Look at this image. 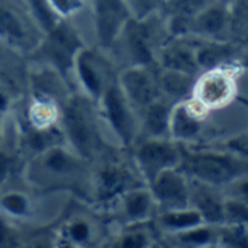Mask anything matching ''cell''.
Here are the masks:
<instances>
[{
  "label": "cell",
  "mask_w": 248,
  "mask_h": 248,
  "mask_svg": "<svg viewBox=\"0 0 248 248\" xmlns=\"http://www.w3.org/2000/svg\"><path fill=\"white\" fill-rule=\"evenodd\" d=\"M223 225L231 226H248V204L225 196L223 200Z\"/></svg>",
  "instance_id": "cell-30"
},
{
  "label": "cell",
  "mask_w": 248,
  "mask_h": 248,
  "mask_svg": "<svg viewBox=\"0 0 248 248\" xmlns=\"http://www.w3.org/2000/svg\"><path fill=\"white\" fill-rule=\"evenodd\" d=\"M59 124L66 145L89 162L96 161L111 149L96 102L82 92L69 93L60 102Z\"/></svg>",
  "instance_id": "cell-2"
},
{
  "label": "cell",
  "mask_w": 248,
  "mask_h": 248,
  "mask_svg": "<svg viewBox=\"0 0 248 248\" xmlns=\"http://www.w3.org/2000/svg\"><path fill=\"white\" fill-rule=\"evenodd\" d=\"M181 146L180 170L191 180L223 188L236 178L248 174V156L241 154L219 152L212 149H190Z\"/></svg>",
  "instance_id": "cell-4"
},
{
  "label": "cell",
  "mask_w": 248,
  "mask_h": 248,
  "mask_svg": "<svg viewBox=\"0 0 248 248\" xmlns=\"http://www.w3.org/2000/svg\"><path fill=\"white\" fill-rule=\"evenodd\" d=\"M117 80L138 115L152 101L162 96L154 66H124L118 70Z\"/></svg>",
  "instance_id": "cell-12"
},
{
  "label": "cell",
  "mask_w": 248,
  "mask_h": 248,
  "mask_svg": "<svg viewBox=\"0 0 248 248\" xmlns=\"http://www.w3.org/2000/svg\"><path fill=\"white\" fill-rule=\"evenodd\" d=\"M222 190L225 191V196L235 197V199L248 204V174L236 178L235 181H232L231 184H228Z\"/></svg>",
  "instance_id": "cell-37"
},
{
  "label": "cell",
  "mask_w": 248,
  "mask_h": 248,
  "mask_svg": "<svg viewBox=\"0 0 248 248\" xmlns=\"http://www.w3.org/2000/svg\"><path fill=\"white\" fill-rule=\"evenodd\" d=\"M5 136V135H3ZM15 167V155L12 151L6 149L5 142H0V190L8 183Z\"/></svg>",
  "instance_id": "cell-36"
},
{
  "label": "cell",
  "mask_w": 248,
  "mask_h": 248,
  "mask_svg": "<svg viewBox=\"0 0 248 248\" xmlns=\"http://www.w3.org/2000/svg\"><path fill=\"white\" fill-rule=\"evenodd\" d=\"M16 241H19V239L16 236L14 222L8 220L6 217L0 215V247L16 245Z\"/></svg>",
  "instance_id": "cell-38"
},
{
  "label": "cell",
  "mask_w": 248,
  "mask_h": 248,
  "mask_svg": "<svg viewBox=\"0 0 248 248\" xmlns=\"http://www.w3.org/2000/svg\"><path fill=\"white\" fill-rule=\"evenodd\" d=\"M96 46L109 51L120 31L132 15L124 0H88Z\"/></svg>",
  "instance_id": "cell-11"
},
{
  "label": "cell",
  "mask_w": 248,
  "mask_h": 248,
  "mask_svg": "<svg viewBox=\"0 0 248 248\" xmlns=\"http://www.w3.org/2000/svg\"><path fill=\"white\" fill-rule=\"evenodd\" d=\"M104 129L112 136L114 145L130 151L140 136V121L135 108L124 95L117 78L105 88L96 101Z\"/></svg>",
  "instance_id": "cell-6"
},
{
  "label": "cell",
  "mask_w": 248,
  "mask_h": 248,
  "mask_svg": "<svg viewBox=\"0 0 248 248\" xmlns=\"http://www.w3.org/2000/svg\"><path fill=\"white\" fill-rule=\"evenodd\" d=\"M43 35L25 0H0V43L16 54H31Z\"/></svg>",
  "instance_id": "cell-8"
},
{
  "label": "cell",
  "mask_w": 248,
  "mask_h": 248,
  "mask_svg": "<svg viewBox=\"0 0 248 248\" xmlns=\"http://www.w3.org/2000/svg\"><path fill=\"white\" fill-rule=\"evenodd\" d=\"M217 228L219 226L202 223L199 226L168 235V238L183 247H209L217 244Z\"/></svg>",
  "instance_id": "cell-27"
},
{
  "label": "cell",
  "mask_w": 248,
  "mask_h": 248,
  "mask_svg": "<svg viewBox=\"0 0 248 248\" xmlns=\"http://www.w3.org/2000/svg\"><path fill=\"white\" fill-rule=\"evenodd\" d=\"M148 187L154 196L158 212L190 206V180L180 168L162 171Z\"/></svg>",
  "instance_id": "cell-14"
},
{
  "label": "cell",
  "mask_w": 248,
  "mask_h": 248,
  "mask_svg": "<svg viewBox=\"0 0 248 248\" xmlns=\"http://www.w3.org/2000/svg\"><path fill=\"white\" fill-rule=\"evenodd\" d=\"M133 162L148 186L158 174L170 168H178L181 146L170 138H138L130 148Z\"/></svg>",
  "instance_id": "cell-10"
},
{
  "label": "cell",
  "mask_w": 248,
  "mask_h": 248,
  "mask_svg": "<svg viewBox=\"0 0 248 248\" xmlns=\"http://www.w3.org/2000/svg\"><path fill=\"white\" fill-rule=\"evenodd\" d=\"M0 215L14 223L28 222L34 215V202L27 191L0 190Z\"/></svg>",
  "instance_id": "cell-24"
},
{
  "label": "cell",
  "mask_w": 248,
  "mask_h": 248,
  "mask_svg": "<svg viewBox=\"0 0 248 248\" xmlns=\"http://www.w3.org/2000/svg\"><path fill=\"white\" fill-rule=\"evenodd\" d=\"M212 0H164L162 15H181L191 18Z\"/></svg>",
  "instance_id": "cell-32"
},
{
  "label": "cell",
  "mask_w": 248,
  "mask_h": 248,
  "mask_svg": "<svg viewBox=\"0 0 248 248\" xmlns=\"http://www.w3.org/2000/svg\"><path fill=\"white\" fill-rule=\"evenodd\" d=\"M156 226L165 232L167 235H172L194 226L204 223L202 215L191 206L184 209H172V210H161L155 215Z\"/></svg>",
  "instance_id": "cell-25"
},
{
  "label": "cell",
  "mask_w": 248,
  "mask_h": 248,
  "mask_svg": "<svg viewBox=\"0 0 248 248\" xmlns=\"http://www.w3.org/2000/svg\"><path fill=\"white\" fill-rule=\"evenodd\" d=\"M121 151L123 149L120 148H112L92 162L86 197L91 206L107 210V207L109 209L126 191L139 186H146L132 155L130 161H126L120 156Z\"/></svg>",
  "instance_id": "cell-3"
},
{
  "label": "cell",
  "mask_w": 248,
  "mask_h": 248,
  "mask_svg": "<svg viewBox=\"0 0 248 248\" xmlns=\"http://www.w3.org/2000/svg\"><path fill=\"white\" fill-rule=\"evenodd\" d=\"M231 31L248 38V0L231 2Z\"/></svg>",
  "instance_id": "cell-34"
},
{
  "label": "cell",
  "mask_w": 248,
  "mask_h": 248,
  "mask_svg": "<svg viewBox=\"0 0 248 248\" xmlns=\"http://www.w3.org/2000/svg\"><path fill=\"white\" fill-rule=\"evenodd\" d=\"M60 118V104L43 98V96H32L31 104L27 109L25 124L32 129H50L53 126H57Z\"/></svg>",
  "instance_id": "cell-26"
},
{
  "label": "cell",
  "mask_w": 248,
  "mask_h": 248,
  "mask_svg": "<svg viewBox=\"0 0 248 248\" xmlns=\"http://www.w3.org/2000/svg\"><path fill=\"white\" fill-rule=\"evenodd\" d=\"M233 92L235 82L232 75L225 67H217L196 76L191 99L207 111L226 105L232 99Z\"/></svg>",
  "instance_id": "cell-13"
},
{
  "label": "cell",
  "mask_w": 248,
  "mask_h": 248,
  "mask_svg": "<svg viewBox=\"0 0 248 248\" xmlns=\"http://www.w3.org/2000/svg\"><path fill=\"white\" fill-rule=\"evenodd\" d=\"M194 59L200 70H212L223 67L236 56V48L226 40H200L196 38Z\"/></svg>",
  "instance_id": "cell-22"
},
{
  "label": "cell",
  "mask_w": 248,
  "mask_h": 248,
  "mask_svg": "<svg viewBox=\"0 0 248 248\" xmlns=\"http://www.w3.org/2000/svg\"><path fill=\"white\" fill-rule=\"evenodd\" d=\"M190 180V206L203 217L204 223L213 226L223 225V200L222 188L209 186L202 181Z\"/></svg>",
  "instance_id": "cell-19"
},
{
  "label": "cell",
  "mask_w": 248,
  "mask_h": 248,
  "mask_svg": "<svg viewBox=\"0 0 248 248\" xmlns=\"http://www.w3.org/2000/svg\"><path fill=\"white\" fill-rule=\"evenodd\" d=\"M132 18L143 19L156 14H162L164 0H124Z\"/></svg>",
  "instance_id": "cell-33"
},
{
  "label": "cell",
  "mask_w": 248,
  "mask_h": 248,
  "mask_svg": "<svg viewBox=\"0 0 248 248\" xmlns=\"http://www.w3.org/2000/svg\"><path fill=\"white\" fill-rule=\"evenodd\" d=\"M57 241L67 247H91L101 238L99 222L86 213H73L67 216L59 228Z\"/></svg>",
  "instance_id": "cell-18"
},
{
  "label": "cell",
  "mask_w": 248,
  "mask_h": 248,
  "mask_svg": "<svg viewBox=\"0 0 248 248\" xmlns=\"http://www.w3.org/2000/svg\"><path fill=\"white\" fill-rule=\"evenodd\" d=\"M172 101L159 96L152 101L139 115L140 136L143 138H170V114ZM139 136V138H140Z\"/></svg>",
  "instance_id": "cell-21"
},
{
  "label": "cell",
  "mask_w": 248,
  "mask_h": 248,
  "mask_svg": "<svg viewBox=\"0 0 248 248\" xmlns=\"http://www.w3.org/2000/svg\"><path fill=\"white\" fill-rule=\"evenodd\" d=\"M92 162L69 145L59 143L34 154L24 165V181L37 193L75 194L88 197Z\"/></svg>",
  "instance_id": "cell-1"
},
{
  "label": "cell",
  "mask_w": 248,
  "mask_h": 248,
  "mask_svg": "<svg viewBox=\"0 0 248 248\" xmlns=\"http://www.w3.org/2000/svg\"><path fill=\"white\" fill-rule=\"evenodd\" d=\"M109 210L114 213V217L121 228L149 223L158 212L148 186H139L126 191L115 200Z\"/></svg>",
  "instance_id": "cell-15"
},
{
  "label": "cell",
  "mask_w": 248,
  "mask_h": 248,
  "mask_svg": "<svg viewBox=\"0 0 248 248\" xmlns=\"http://www.w3.org/2000/svg\"><path fill=\"white\" fill-rule=\"evenodd\" d=\"M48 2L62 19L75 18L88 11V0H48Z\"/></svg>",
  "instance_id": "cell-35"
},
{
  "label": "cell",
  "mask_w": 248,
  "mask_h": 248,
  "mask_svg": "<svg viewBox=\"0 0 248 248\" xmlns=\"http://www.w3.org/2000/svg\"><path fill=\"white\" fill-rule=\"evenodd\" d=\"M165 30L162 14H156L143 19L130 18L124 24L112 50H118L126 62L124 66H155L156 64V38L159 31Z\"/></svg>",
  "instance_id": "cell-7"
},
{
  "label": "cell",
  "mask_w": 248,
  "mask_h": 248,
  "mask_svg": "<svg viewBox=\"0 0 248 248\" xmlns=\"http://www.w3.org/2000/svg\"><path fill=\"white\" fill-rule=\"evenodd\" d=\"M85 46H88L85 37L73 18L60 19L56 27L43 35L31 57L38 64L56 70L69 82L70 75L73 76L75 59Z\"/></svg>",
  "instance_id": "cell-5"
},
{
  "label": "cell",
  "mask_w": 248,
  "mask_h": 248,
  "mask_svg": "<svg viewBox=\"0 0 248 248\" xmlns=\"http://www.w3.org/2000/svg\"><path fill=\"white\" fill-rule=\"evenodd\" d=\"M114 66L115 63L111 60L108 51L98 46L96 48L85 46L73 63V78L80 92L96 102L105 88L117 78L118 72H114Z\"/></svg>",
  "instance_id": "cell-9"
},
{
  "label": "cell",
  "mask_w": 248,
  "mask_h": 248,
  "mask_svg": "<svg viewBox=\"0 0 248 248\" xmlns=\"http://www.w3.org/2000/svg\"><path fill=\"white\" fill-rule=\"evenodd\" d=\"M203 112L206 109L191 98L174 102L170 114V139L183 145L193 143L203 130Z\"/></svg>",
  "instance_id": "cell-17"
},
{
  "label": "cell",
  "mask_w": 248,
  "mask_h": 248,
  "mask_svg": "<svg viewBox=\"0 0 248 248\" xmlns=\"http://www.w3.org/2000/svg\"><path fill=\"white\" fill-rule=\"evenodd\" d=\"M148 223L124 226L121 231L111 239L112 247L117 248H146L151 247L155 241L151 231L146 228Z\"/></svg>",
  "instance_id": "cell-28"
},
{
  "label": "cell",
  "mask_w": 248,
  "mask_h": 248,
  "mask_svg": "<svg viewBox=\"0 0 248 248\" xmlns=\"http://www.w3.org/2000/svg\"><path fill=\"white\" fill-rule=\"evenodd\" d=\"M217 244L233 248H248V226H219Z\"/></svg>",
  "instance_id": "cell-31"
},
{
  "label": "cell",
  "mask_w": 248,
  "mask_h": 248,
  "mask_svg": "<svg viewBox=\"0 0 248 248\" xmlns=\"http://www.w3.org/2000/svg\"><path fill=\"white\" fill-rule=\"evenodd\" d=\"M25 2L28 5V9L32 15V18L35 19L40 30L43 31V34H46L53 27H56L57 22L62 19L54 12L48 0H25Z\"/></svg>",
  "instance_id": "cell-29"
},
{
  "label": "cell",
  "mask_w": 248,
  "mask_h": 248,
  "mask_svg": "<svg viewBox=\"0 0 248 248\" xmlns=\"http://www.w3.org/2000/svg\"><path fill=\"white\" fill-rule=\"evenodd\" d=\"M156 64L193 76L200 72L194 59V47L187 43V38H170V41L164 43L156 50Z\"/></svg>",
  "instance_id": "cell-20"
},
{
  "label": "cell",
  "mask_w": 248,
  "mask_h": 248,
  "mask_svg": "<svg viewBox=\"0 0 248 248\" xmlns=\"http://www.w3.org/2000/svg\"><path fill=\"white\" fill-rule=\"evenodd\" d=\"M155 78H156L161 95L168 98L170 101L177 102V101H184V99L191 98L196 76L158 66V69L155 70Z\"/></svg>",
  "instance_id": "cell-23"
},
{
  "label": "cell",
  "mask_w": 248,
  "mask_h": 248,
  "mask_svg": "<svg viewBox=\"0 0 248 248\" xmlns=\"http://www.w3.org/2000/svg\"><path fill=\"white\" fill-rule=\"evenodd\" d=\"M231 32V2L212 0L190 18V38L223 40Z\"/></svg>",
  "instance_id": "cell-16"
}]
</instances>
